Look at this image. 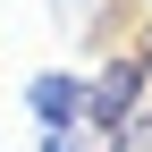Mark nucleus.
I'll use <instances>...</instances> for the list:
<instances>
[{"mask_svg": "<svg viewBox=\"0 0 152 152\" xmlns=\"http://www.w3.org/2000/svg\"><path fill=\"white\" fill-rule=\"evenodd\" d=\"M144 93H152L144 59H135V51H118V59H110L102 76H85V127H93V135H110L127 110H144Z\"/></svg>", "mask_w": 152, "mask_h": 152, "instance_id": "nucleus-1", "label": "nucleus"}, {"mask_svg": "<svg viewBox=\"0 0 152 152\" xmlns=\"http://www.w3.org/2000/svg\"><path fill=\"white\" fill-rule=\"evenodd\" d=\"M26 110H34V127H85V76L76 68H34Z\"/></svg>", "mask_w": 152, "mask_h": 152, "instance_id": "nucleus-2", "label": "nucleus"}, {"mask_svg": "<svg viewBox=\"0 0 152 152\" xmlns=\"http://www.w3.org/2000/svg\"><path fill=\"white\" fill-rule=\"evenodd\" d=\"M110 17H118V0H51V26L59 34H93V42H102Z\"/></svg>", "mask_w": 152, "mask_h": 152, "instance_id": "nucleus-3", "label": "nucleus"}, {"mask_svg": "<svg viewBox=\"0 0 152 152\" xmlns=\"http://www.w3.org/2000/svg\"><path fill=\"white\" fill-rule=\"evenodd\" d=\"M34 152H93V127H42Z\"/></svg>", "mask_w": 152, "mask_h": 152, "instance_id": "nucleus-4", "label": "nucleus"}, {"mask_svg": "<svg viewBox=\"0 0 152 152\" xmlns=\"http://www.w3.org/2000/svg\"><path fill=\"white\" fill-rule=\"evenodd\" d=\"M135 59H144V76H152V34H144V51H135Z\"/></svg>", "mask_w": 152, "mask_h": 152, "instance_id": "nucleus-5", "label": "nucleus"}]
</instances>
